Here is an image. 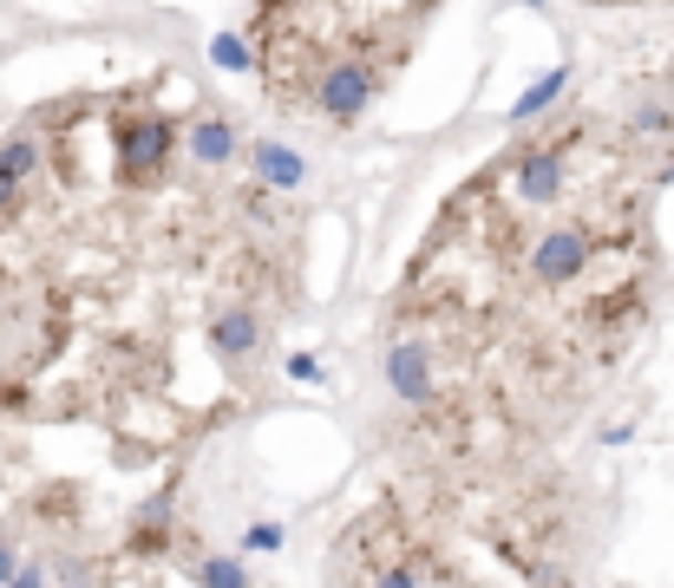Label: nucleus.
<instances>
[{"label":"nucleus","mask_w":674,"mask_h":588,"mask_svg":"<svg viewBox=\"0 0 674 588\" xmlns=\"http://www.w3.org/2000/svg\"><path fill=\"white\" fill-rule=\"evenodd\" d=\"M583 269H590V235L583 229H550V235H537V255H530V275L543 282V288H570V282H583Z\"/></svg>","instance_id":"20e7f679"},{"label":"nucleus","mask_w":674,"mask_h":588,"mask_svg":"<svg viewBox=\"0 0 674 588\" xmlns=\"http://www.w3.org/2000/svg\"><path fill=\"white\" fill-rule=\"evenodd\" d=\"M7 210H20V183H13V177L0 170V217H7Z\"/></svg>","instance_id":"a211bd4d"},{"label":"nucleus","mask_w":674,"mask_h":588,"mask_svg":"<svg viewBox=\"0 0 674 588\" xmlns=\"http://www.w3.org/2000/svg\"><path fill=\"white\" fill-rule=\"evenodd\" d=\"M164 543H170V516H164V504H157V511H145V523L132 529V549H138V556H157Z\"/></svg>","instance_id":"ddd939ff"},{"label":"nucleus","mask_w":674,"mask_h":588,"mask_svg":"<svg viewBox=\"0 0 674 588\" xmlns=\"http://www.w3.org/2000/svg\"><path fill=\"white\" fill-rule=\"evenodd\" d=\"M210 60H217L224 73H249V66H256V40H249V33H217V40H210Z\"/></svg>","instance_id":"9b49d317"},{"label":"nucleus","mask_w":674,"mask_h":588,"mask_svg":"<svg viewBox=\"0 0 674 588\" xmlns=\"http://www.w3.org/2000/svg\"><path fill=\"white\" fill-rule=\"evenodd\" d=\"M0 170H7L13 183H27V177L40 170V138H27V132H20V138H7V145H0Z\"/></svg>","instance_id":"f8f14e48"},{"label":"nucleus","mask_w":674,"mask_h":588,"mask_svg":"<svg viewBox=\"0 0 674 588\" xmlns=\"http://www.w3.org/2000/svg\"><path fill=\"white\" fill-rule=\"evenodd\" d=\"M242 150V138H236V125H229L224 112H197L190 118V157L197 164H229Z\"/></svg>","instance_id":"6e6552de"},{"label":"nucleus","mask_w":674,"mask_h":588,"mask_svg":"<svg viewBox=\"0 0 674 588\" xmlns=\"http://www.w3.org/2000/svg\"><path fill=\"white\" fill-rule=\"evenodd\" d=\"M242 549H249V556L282 549V523H249V529H242Z\"/></svg>","instance_id":"2eb2a0df"},{"label":"nucleus","mask_w":674,"mask_h":588,"mask_svg":"<svg viewBox=\"0 0 674 588\" xmlns=\"http://www.w3.org/2000/svg\"><path fill=\"white\" fill-rule=\"evenodd\" d=\"M282 367H289V379H301V386H314V379H321V360H314V354H289Z\"/></svg>","instance_id":"dca6fc26"},{"label":"nucleus","mask_w":674,"mask_h":588,"mask_svg":"<svg viewBox=\"0 0 674 588\" xmlns=\"http://www.w3.org/2000/svg\"><path fill=\"white\" fill-rule=\"evenodd\" d=\"M426 576H419V563H406V556H393V563H380L374 588H419Z\"/></svg>","instance_id":"4468645a"},{"label":"nucleus","mask_w":674,"mask_h":588,"mask_svg":"<svg viewBox=\"0 0 674 588\" xmlns=\"http://www.w3.org/2000/svg\"><path fill=\"white\" fill-rule=\"evenodd\" d=\"M7 588H46V569H40V563H20V569H13V582Z\"/></svg>","instance_id":"f3484780"},{"label":"nucleus","mask_w":674,"mask_h":588,"mask_svg":"<svg viewBox=\"0 0 674 588\" xmlns=\"http://www.w3.org/2000/svg\"><path fill=\"white\" fill-rule=\"evenodd\" d=\"M13 569H20V556H13V549H7V543H0V588L13 582Z\"/></svg>","instance_id":"6ab92c4d"},{"label":"nucleus","mask_w":674,"mask_h":588,"mask_svg":"<svg viewBox=\"0 0 674 588\" xmlns=\"http://www.w3.org/2000/svg\"><path fill=\"white\" fill-rule=\"evenodd\" d=\"M511 177H518V203L543 210V203H557L563 183H570V150L557 145V138H543V145H530L525 157L511 164Z\"/></svg>","instance_id":"7ed1b4c3"},{"label":"nucleus","mask_w":674,"mask_h":588,"mask_svg":"<svg viewBox=\"0 0 674 588\" xmlns=\"http://www.w3.org/2000/svg\"><path fill=\"white\" fill-rule=\"evenodd\" d=\"M563 92H570V66H557V73H543V78H537V85H530V92H525V98L511 105V125H530V118H537V112H550V105H557Z\"/></svg>","instance_id":"1a4fd4ad"},{"label":"nucleus","mask_w":674,"mask_h":588,"mask_svg":"<svg viewBox=\"0 0 674 588\" xmlns=\"http://www.w3.org/2000/svg\"><path fill=\"white\" fill-rule=\"evenodd\" d=\"M380 372H386V386H393L406 406H433V354H426V347H413V340L393 347Z\"/></svg>","instance_id":"0eeeda50"},{"label":"nucleus","mask_w":674,"mask_h":588,"mask_svg":"<svg viewBox=\"0 0 674 588\" xmlns=\"http://www.w3.org/2000/svg\"><path fill=\"white\" fill-rule=\"evenodd\" d=\"M249 170H256V190H301L308 183V157L295 145H282V138H256Z\"/></svg>","instance_id":"39448f33"},{"label":"nucleus","mask_w":674,"mask_h":588,"mask_svg":"<svg viewBox=\"0 0 674 588\" xmlns=\"http://www.w3.org/2000/svg\"><path fill=\"white\" fill-rule=\"evenodd\" d=\"M170 150H177V125H170L164 112L125 118V125H118V177H125V183H157L164 164H170Z\"/></svg>","instance_id":"f257e3e1"},{"label":"nucleus","mask_w":674,"mask_h":588,"mask_svg":"<svg viewBox=\"0 0 674 588\" xmlns=\"http://www.w3.org/2000/svg\"><path fill=\"white\" fill-rule=\"evenodd\" d=\"M210 347H217V360L242 367V360L262 347V314H256V307H217V321H210Z\"/></svg>","instance_id":"423d86ee"},{"label":"nucleus","mask_w":674,"mask_h":588,"mask_svg":"<svg viewBox=\"0 0 674 588\" xmlns=\"http://www.w3.org/2000/svg\"><path fill=\"white\" fill-rule=\"evenodd\" d=\"M190 582L197 588H256L236 556H197V563H190Z\"/></svg>","instance_id":"9d476101"},{"label":"nucleus","mask_w":674,"mask_h":588,"mask_svg":"<svg viewBox=\"0 0 674 588\" xmlns=\"http://www.w3.org/2000/svg\"><path fill=\"white\" fill-rule=\"evenodd\" d=\"M374 92H380V73L367 66V60H341V66H328V73H321L314 105H321V118H328V125H354V118L374 105Z\"/></svg>","instance_id":"f03ea898"}]
</instances>
